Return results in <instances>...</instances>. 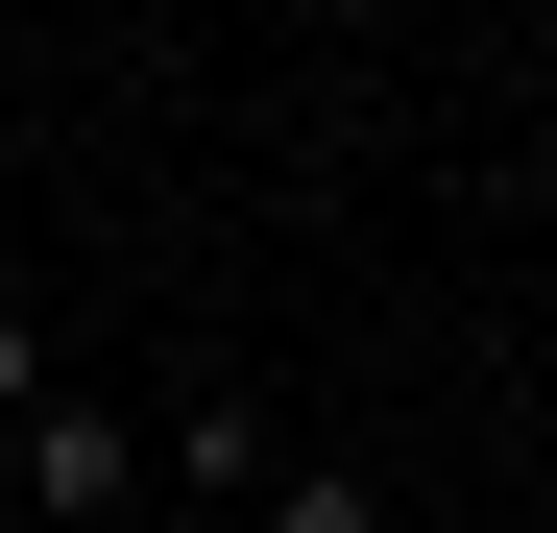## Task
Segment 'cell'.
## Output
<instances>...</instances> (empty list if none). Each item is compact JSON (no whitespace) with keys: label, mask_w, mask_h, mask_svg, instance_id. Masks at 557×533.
<instances>
[{"label":"cell","mask_w":557,"mask_h":533,"mask_svg":"<svg viewBox=\"0 0 557 533\" xmlns=\"http://www.w3.org/2000/svg\"><path fill=\"white\" fill-rule=\"evenodd\" d=\"M0 485H25L49 533H122V509H146V412H98V388H49L25 436H0Z\"/></svg>","instance_id":"6da1fadb"},{"label":"cell","mask_w":557,"mask_h":533,"mask_svg":"<svg viewBox=\"0 0 557 533\" xmlns=\"http://www.w3.org/2000/svg\"><path fill=\"white\" fill-rule=\"evenodd\" d=\"M146 485H219V509H267V412H243V388H195V412L146 436Z\"/></svg>","instance_id":"7a4b0ae2"},{"label":"cell","mask_w":557,"mask_h":533,"mask_svg":"<svg viewBox=\"0 0 557 533\" xmlns=\"http://www.w3.org/2000/svg\"><path fill=\"white\" fill-rule=\"evenodd\" d=\"M267 533H388V485L363 461H267Z\"/></svg>","instance_id":"3957f363"},{"label":"cell","mask_w":557,"mask_h":533,"mask_svg":"<svg viewBox=\"0 0 557 533\" xmlns=\"http://www.w3.org/2000/svg\"><path fill=\"white\" fill-rule=\"evenodd\" d=\"M25 412H49V315L0 292V436H25Z\"/></svg>","instance_id":"277c9868"},{"label":"cell","mask_w":557,"mask_h":533,"mask_svg":"<svg viewBox=\"0 0 557 533\" xmlns=\"http://www.w3.org/2000/svg\"><path fill=\"white\" fill-rule=\"evenodd\" d=\"M533 436H557V388H533Z\"/></svg>","instance_id":"5b68a950"}]
</instances>
